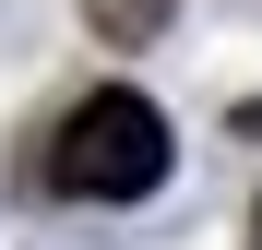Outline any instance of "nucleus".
<instances>
[{
	"mask_svg": "<svg viewBox=\"0 0 262 250\" xmlns=\"http://www.w3.org/2000/svg\"><path fill=\"white\" fill-rule=\"evenodd\" d=\"M167 107L155 96H131V83H96L72 119H60V143H48V179L72 191V202H143L155 179H167Z\"/></svg>",
	"mask_w": 262,
	"mask_h": 250,
	"instance_id": "nucleus-1",
	"label": "nucleus"
},
{
	"mask_svg": "<svg viewBox=\"0 0 262 250\" xmlns=\"http://www.w3.org/2000/svg\"><path fill=\"white\" fill-rule=\"evenodd\" d=\"M155 12H167V0H96V24H119V36H143Z\"/></svg>",
	"mask_w": 262,
	"mask_h": 250,
	"instance_id": "nucleus-2",
	"label": "nucleus"
}]
</instances>
